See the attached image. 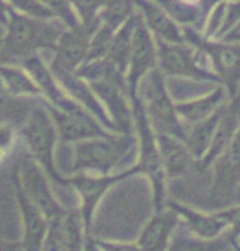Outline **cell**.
Wrapping results in <instances>:
<instances>
[{
    "label": "cell",
    "instance_id": "1",
    "mask_svg": "<svg viewBox=\"0 0 240 251\" xmlns=\"http://www.w3.org/2000/svg\"><path fill=\"white\" fill-rule=\"evenodd\" d=\"M136 145L133 134H108L76 142L71 173L109 175Z\"/></svg>",
    "mask_w": 240,
    "mask_h": 251
},
{
    "label": "cell",
    "instance_id": "2",
    "mask_svg": "<svg viewBox=\"0 0 240 251\" xmlns=\"http://www.w3.org/2000/svg\"><path fill=\"white\" fill-rule=\"evenodd\" d=\"M131 103L134 130H136L139 139V160L136 168L139 175L147 176L151 181L154 210H160L167 204V176H165L162 158H160L159 152L157 134L154 132L152 126L149 123L139 95L131 98Z\"/></svg>",
    "mask_w": 240,
    "mask_h": 251
},
{
    "label": "cell",
    "instance_id": "3",
    "mask_svg": "<svg viewBox=\"0 0 240 251\" xmlns=\"http://www.w3.org/2000/svg\"><path fill=\"white\" fill-rule=\"evenodd\" d=\"M5 26L7 36L2 39V46L7 57H27L41 48L54 49L57 38L61 36L56 28L46 23V20L27 17L10 8Z\"/></svg>",
    "mask_w": 240,
    "mask_h": 251
},
{
    "label": "cell",
    "instance_id": "4",
    "mask_svg": "<svg viewBox=\"0 0 240 251\" xmlns=\"http://www.w3.org/2000/svg\"><path fill=\"white\" fill-rule=\"evenodd\" d=\"M139 85H142V98H141L144 111H146L154 132L175 135L182 140L187 139V132L180 123L175 103L168 95L163 74L159 69H152Z\"/></svg>",
    "mask_w": 240,
    "mask_h": 251
},
{
    "label": "cell",
    "instance_id": "5",
    "mask_svg": "<svg viewBox=\"0 0 240 251\" xmlns=\"http://www.w3.org/2000/svg\"><path fill=\"white\" fill-rule=\"evenodd\" d=\"M183 33L185 41L193 44L198 51L204 54V57L211 61L219 83L229 90L231 98L236 97L240 92V44L208 39L189 26H185Z\"/></svg>",
    "mask_w": 240,
    "mask_h": 251
},
{
    "label": "cell",
    "instance_id": "6",
    "mask_svg": "<svg viewBox=\"0 0 240 251\" xmlns=\"http://www.w3.org/2000/svg\"><path fill=\"white\" fill-rule=\"evenodd\" d=\"M25 142L31 153V158L44 170L49 179L66 186V178L57 172L54 165V147L57 142V130L51 114L43 108H34L27 127L23 130Z\"/></svg>",
    "mask_w": 240,
    "mask_h": 251
},
{
    "label": "cell",
    "instance_id": "7",
    "mask_svg": "<svg viewBox=\"0 0 240 251\" xmlns=\"http://www.w3.org/2000/svg\"><path fill=\"white\" fill-rule=\"evenodd\" d=\"M133 175H139L136 165L133 168L126 170L123 173L116 175H92V173H77L71 178H66V186H71L79 196V212L82 215L87 232L90 233L93 215L97 212V207L103 196L108 193L109 188L123 181Z\"/></svg>",
    "mask_w": 240,
    "mask_h": 251
},
{
    "label": "cell",
    "instance_id": "8",
    "mask_svg": "<svg viewBox=\"0 0 240 251\" xmlns=\"http://www.w3.org/2000/svg\"><path fill=\"white\" fill-rule=\"evenodd\" d=\"M157 62L160 72L170 77H187L194 80H209L217 82L216 74L209 72L206 67L199 64L198 57L194 56L193 49L185 46V43H165L156 39Z\"/></svg>",
    "mask_w": 240,
    "mask_h": 251
},
{
    "label": "cell",
    "instance_id": "9",
    "mask_svg": "<svg viewBox=\"0 0 240 251\" xmlns=\"http://www.w3.org/2000/svg\"><path fill=\"white\" fill-rule=\"evenodd\" d=\"M17 176L25 194L41 210L48 220L62 217L66 214V209L54 198L48 181V175L44 173V170L33 158H27L20 163L17 170Z\"/></svg>",
    "mask_w": 240,
    "mask_h": 251
},
{
    "label": "cell",
    "instance_id": "10",
    "mask_svg": "<svg viewBox=\"0 0 240 251\" xmlns=\"http://www.w3.org/2000/svg\"><path fill=\"white\" fill-rule=\"evenodd\" d=\"M49 114L56 124L57 140H61V142H80V140L114 134L108 132L92 114L85 111L76 101L64 109L53 108Z\"/></svg>",
    "mask_w": 240,
    "mask_h": 251
},
{
    "label": "cell",
    "instance_id": "11",
    "mask_svg": "<svg viewBox=\"0 0 240 251\" xmlns=\"http://www.w3.org/2000/svg\"><path fill=\"white\" fill-rule=\"evenodd\" d=\"M157 62V49L156 39L151 31L146 28V25L137 17L136 26L133 33V48L129 54V62L126 69V85L129 98H134L137 95L139 83L146 75L156 69Z\"/></svg>",
    "mask_w": 240,
    "mask_h": 251
},
{
    "label": "cell",
    "instance_id": "12",
    "mask_svg": "<svg viewBox=\"0 0 240 251\" xmlns=\"http://www.w3.org/2000/svg\"><path fill=\"white\" fill-rule=\"evenodd\" d=\"M90 87L98 97L100 103L103 104L105 111L108 113L109 121L113 123L118 134H133L134 121L133 109L129 108L126 95V82H116V80H92Z\"/></svg>",
    "mask_w": 240,
    "mask_h": 251
},
{
    "label": "cell",
    "instance_id": "13",
    "mask_svg": "<svg viewBox=\"0 0 240 251\" xmlns=\"http://www.w3.org/2000/svg\"><path fill=\"white\" fill-rule=\"evenodd\" d=\"M98 23L95 25H82L71 28L67 33L61 34L54 46V64L53 67L76 72L79 67H82L87 61L90 39L95 29L98 28Z\"/></svg>",
    "mask_w": 240,
    "mask_h": 251
},
{
    "label": "cell",
    "instance_id": "14",
    "mask_svg": "<svg viewBox=\"0 0 240 251\" xmlns=\"http://www.w3.org/2000/svg\"><path fill=\"white\" fill-rule=\"evenodd\" d=\"M213 199H224L236 194L240 184V126L227 147L213 163Z\"/></svg>",
    "mask_w": 240,
    "mask_h": 251
},
{
    "label": "cell",
    "instance_id": "15",
    "mask_svg": "<svg viewBox=\"0 0 240 251\" xmlns=\"http://www.w3.org/2000/svg\"><path fill=\"white\" fill-rule=\"evenodd\" d=\"M13 184H15V198H17V204L20 209V215H22V225H23V235L20 243H22L23 251H41L43 238L44 233H46L49 220L44 217L41 210L25 194L22 184L18 181L17 172L13 173Z\"/></svg>",
    "mask_w": 240,
    "mask_h": 251
},
{
    "label": "cell",
    "instance_id": "16",
    "mask_svg": "<svg viewBox=\"0 0 240 251\" xmlns=\"http://www.w3.org/2000/svg\"><path fill=\"white\" fill-rule=\"evenodd\" d=\"M180 224L182 222L178 214L168 205L160 210H154V215L144 225L136 243L142 251H167Z\"/></svg>",
    "mask_w": 240,
    "mask_h": 251
},
{
    "label": "cell",
    "instance_id": "17",
    "mask_svg": "<svg viewBox=\"0 0 240 251\" xmlns=\"http://www.w3.org/2000/svg\"><path fill=\"white\" fill-rule=\"evenodd\" d=\"M170 209H173L178 214L180 222H182L183 228L198 238L213 240L227 233V222L222 217L221 212H201L198 209L188 207L185 204L173 202V201H167Z\"/></svg>",
    "mask_w": 240,
    "mask_h": 251
},
{
    "label": "cell",
    "instance_id": "18",
    "mask_svg": "<svg viewBox=\"0 0 240 251\" xmlns=\"http://www.w3.org/2000/svg\"><path fill=\"white\" fill-rule=\"evenodd\" d=\"M239 126H240V92L232 98L231 104H226L208 152L203 155V158L199 160V162H196L198 168L201 170V172L213 167L216 158L222 153V150L226 149L227 144L232 140L234 134L237 132Z\"/></svg>",
    "mask_w": 240,
    "mask_h": 251
},
{
    "label": "cell",
    "instance_id": "19",
    "mask_svg": "<svg viewBox=\"0 0 240 251\" xmlns=\"http://www.w3.org/2000/svg\"><path fill=\"white\" fill-rule=\"evenodd\" d=\"M141 10V20L146 28L154 34V38L165 43H185L182 29L178 28L177 22L160 7L156 0H134Z\"/></svg>",
    "mask_w": 240,
    "mask_h": 251
},
{
    "label": "cell",
    "instance_id": "20",
    "mask_svg": "<svg viewBox=\"0 0 240 251\" xmlns=\"http://www.w3.org/2000/svg\"><path fill=\"white\" fill-rule=\"evenodd\" d=\"M157 145L167 179L185 176L194 162L185 140L175 137V135L157 134Z\"/></svg>",
    "mask_w": 240,
    "mask_h": 251
},
{
    "label": "cell",
    "instance_id": "21",
    "mask_svg": "<svg viewBox=\"0 0 240 251\" xmlns=\"http://www.w3.org/2000/svg\"><path fill=\"white\" fill-rule=\"evenodd\" d=\"M23 67L31 75V78L34 80V83L38 85L41 95H44V97L53 103V108L64 109L74 101V100L69 98L67 93L61 88V85L57 83L56 77H54L53 70L43 62L41 57L34 56V54L27 56L23 61Z\"/></svg>",
    "mask_w": 240,
    "mask_h": 251
},
{
    "label": "cell",
    "instance_id": "22",
    "mask_svg": "<svg viewBox=\"0 0 240 251\" xmlns=\"http://www.w3.org/2000/svg\"><path fill=\"white\" fill-rule=\"evenodd\" d=\"M226 104V88L222 85H219L206 95L189 101H180L175 103V109L177 114L187 123H199L208 116H211L214 111H217L219 108Z\"/></svg>",
    "mask_w": 240,
    "mask_h": 251
},
{
    "label": "cell",
    "instance_id": "23",
    "mask_svg": "<svg viewBox=\"0 0 240 251\" xmlns=\"http://www.w3.org/2000/svg\"><path fill=\"white\" fill-rule=\"evenodd\" d=\"M137 17L139 15L133 13L131 17L114 31L111 46H109L107 57H105L121 74H126V69H128L129 54H131V48H133V33H134V26H136Z\"/></svg>",
    "mask_w": 240,
    "mask_h": 251
},
{
    "label": "cell",
    "instance_id": "24",
    "mask_svg": "<svg viewBox=\"0 0 240 251\" xmlns=\"http://www.w3.org/2000/svg\"><path fill=\"white\" fill-rule=\"evenodd\" d=\"M224 108H226V104H222L217 111H214L211 116H208L206 119H203V121H199V123H194L191 130L187 134L185 144H187V147L189 150V153H191V157L194 158V162H199V160L203 158V155L208 152Z\"/></svg>",
    "mask_w": 240,
    "mask_h": 251
},
{
    "label": "cell",
    "instance_id": "25",
    "mask_svg": "<svg viewBox=\"0 0 240 251\" xmlns=\"http://www.w3.org/2000/svg\"><path fill=\"white\" fill-rule=\"evenodd\" d=\"M227 248H231V238L227 233L213 240L198 238L187 232L183 225L180 224L167 251H224Z\"/></svg>",
    "mask_w": 240,
    "mask_h": 251
},
{
    "label": "cell",
    "instance_id": "26",
    "mask_svg": "<svg viewBox=\"0 0 240 251\" xmlns=\"http://www.w3.org/2000/svg\"><path fill=\"white\" fill-rule=\"evenodd\" d=\"M0 80H2L5 90L13 97H34L41 95L38 85L34 83L25 69L13 67V65L0 64Z\"/></svg>",
    "mask_w": 240,
    "mask_h": 251
},
{
    "label": "cell",
    "instance_id": "27",
    "mask_svg": "<svg viewBox=\"0 0 240 251\" xmlns=\"http://www.w3.org/2000/svg\"><path fill=\"white\" fill-rule=\"evenodd\" d=\"M175 22L183 25H194L203 22L201 10L196 3H187L183 0H156Z\"/></svg>",
    "mask_w": 240,
    "mask_h": 251
},
{
    "label": "cell",
    "instance_id": "28",
    "mask_svg": "<svg viewBox=\"0 0 240 251\" xmlns=\"http://www.w3.org/2000/svg\"><path fill=\"white\" fill-rule=\"evenodd\" d=\"M134 0H105L102 8V23L116 29L133 15Z\"/></svg>",
    "mask_w": 240,
    "mask_h": 251
},
{
    "label": "cell",
    "instance_id": "29",
    "mask_svg": "<svg viewBox=\"0 0 240 251\" xmlns=\"http://www.w3.org/2000/svg\"><path fill=\"white\" fill-rule=\"evenodd\" d=\"M69 3L80 23L95 25L98 23V13L102 12L105 0H69Z\"/></svg>",
    "mask_w": 240,
    "mask_h": 251
},
{
    "label": "cell",
    "instance_id": "30",
    "mask_svg": "<svg viewBox=\"0 0 240 251\" xmlns=\"http://www.w3.org/2000/svg\"><path fill=\"white\" fill-rule=\"evenodd\" d=\"M7 2L12 3V7L17 8L18 13L27 15V17L38 18V20H51L56 17L39 0H7Z\"/></svg>",
    "mask_w": 240,
    "mask_h": 251
},
{
    "label": "cell",
    "instance_id": "31",
    "mask_svg": "<svg viewBox=\"0 0 240 251\" xmlns=\"http://www.w3.org/2000/svg\"><path fill=\"white\" fill-rule=\"evenodd\" d=\"M61 219H53L48 222L46 233H44L41 251H66L62 240V232H61Z\"/></svg>",
    "mask_w": 240,
    "mask_h": 251
},
{
    "label": "cell",
    "instance_id": "32",
    "mask_svg": "<svg viewBox=\"0 0 240 251\" xmlns=\"http://www.w3.org/2000/svg\"><path fill=\"white\" fill-rule=\"evenodd\" d=\"M44 7H48L56 17L62 18V22L69 25V28H76L80 25L76 12L72 10L69 0H39Z\"/></svg>",
    "mask_w": 240,
    "mask_h": 251
},
{
    "label": "cell",
    "instance_id": "33",
    "mask_svg": "<svg viewBox=\"0 0 240 251\" xmlns=\"http://www.w3.org/2000/svg\"><path fill=\"white\" fill-rule=\"evenodd\" d=\"M239 20H240V0H226V3H224V12H222L221 28H219L217 36L214 39H219L221 36H224V34H226Z\"/></svg>",
    "mask_w": 240,
    "mask_h": 251
},
{
    "label": "cell",
    "instance_id": "34",
    "mask_svg": "<svg viewBox=\"0 0 240 251\" xmlns=\"http://www.w3.org/2000/svg\"><path fill=\"white\" fill-rule=\"evenodd\" d=\"M219 212H221V215L227 222V227H229L227 235H229V238H231V242L240 238V204L222 209V210H219Z\"/></svg>",
    "mask_w": 240,
    "mask_h": 251
},
{
    "label": "cell",
    "instance_id": "35",
    "mask_svg": "<svg viewBox=\"0 0 240 251\" xmlns=\"http://www.w3.org/2000/svg\"><path fill=\"white\" fill-rule=\"evenodd\" d=\"M100 251H142L141 247L134 242H113V240H93Z\"/></svg>",
    "mask_w": 240,
    "mask_h": 251
},
{
    "label": "cell",
    "instance_id": "36",
    "mask_svg": "<svg viewBox=\"0 0 240 251\" xmlns=\"http://www.w3.org/2000/svg\"><path fill=\"white\" fill-rule=\"evenodd\" d=\"M15 140H17V135H15V130L12 126L0 124V150H2L5 155L13 149Z\"/></svg>",
    "mask_w": 240,
    "mask_h": 251
},
{
    "label": "cell",
    "instance_id": "37",
    "mask_svg": "<svg viewBox=\"0 0 240 251\" xmlns=\"http://www.w3.org/2000/svg\"><path fill=\"white\" fill-rule=\"evenodd\" d=\"M216 41H224V43H236V44H240V20L234 25V26L229 29V31L221 36Z\"/></svg>",
    "mask_w": 240,
    "mask_h": 251
},
{
    "label": "cell",
    "instance_id": "38",
    "mask_svg": "<svg viewBox=\"0 0 240 251\" xmlns=\"http://www.w3.org/2000/svg\"><path fill=\"white\" fill-rule=\"evenodd\" d=\"M219 2H222V0H199V3H201V5H198V7H199V10H201L203 22H204V18H206V15H208L209 10H211L214 5L219 3Z\"/></svg>",
    "mask_w": 240,
    "mask_h": 251
},
{
    "label": "cell",
    "instance_id": "39",
    "mask_svg": "<svg viewBox=\"0 0 240 251\" xmlns=\"http://www.w3.org/2000/svg\"><path fill=\"white\" fill-rule=\"evenodd\" d=\"M0 251H23V247L20 242H5L0 240Z\"/></svg>",
    "mask_w": 240,
    "mask_h": 251
},
{
    "label": "cell",
    "instance_id": "40",
    "mask_svg": "<svg viewBox=\"0 0 240 251\" xmlns=\"http://www.w3.org/2000/svg\"><path fill=\"white\" fill-rule=\"evenodd\" d=\"M7 15H8V7L5 3V0H0V23H7Z\"/></svg>",
    "mask_w": 240,
    "mask_h": 251
},
{
    "label": "cell",
    "instance_id": "41",
    "mask_svg": "<svg viewBox=\"0 0 240 251\" xmlns=\"http://www.w3.org/2000/svg\"><path fill=\"white\" fill-rule=\"evenodd\" d=\"M83 251H100L98 250V247L95 245V242H93V238H87V242H85V247H83Z\"/></svg>",
    "mask_w": 240,
    "mask_h": 251
},
{
    "label": "cell",
    "instance_id": "42",
    "mask_svg": "<svg viewBox=\"0 0 240 251\" xmlns=\"http://www.w3.org/2000/svg\"><path fill=\"white\" fill-rule=\"evenodd\" d=\"M7 54H5V51H3V46H2V41H0V64H3L5 61H7Z\"/></svg>",
    "mask_w": 240,
    "mask_h": 251
},
{
    "label": "cell",
    "instance_id": "43",
    "mask_svg": "<svg viewBox=\"0 0 240 251\" xmlns=\"http://www.w3.org/2000/svg\"><path fill=\"white\" fill-rule=\"evenodd\" d=\"M231 248H232L234 251H240V245H239L237 242H231Z\"/></svg>",
    "mask_w": 240,
    "mask_h": 251
},
{
    "label": "cell",
    "instance_id": "44",
    "mask_svg": "<svg viewBox=\"0 0 240 251\" xmlns=\"http://www.w3.org/2000/svg\"><path fill=\"white\" fill-rule=\"evenodd\" d=\"M236 196H237V199L240 201V184H239V188H237V191H236Z\"/></svg>",
    "mask_w": 240,
    "mask_h": 251
},
{
    "label": "cell",
    "instance_id": "45",
    "mask_svg": "<svg viewBox=\"0 0 240 251\" xmlns=\"http://www.w3.org/2000/svg\"><path fill=\"white\" fill-rule=\"evenodd\" d=\"M3 157H5V153L2 152V150H0V162H2V160H3Z\"/></svg>",
    "mask_w": 240,
    "mask_h": 251
},
{
    "label": "cell",
    "instance_id": "46",
    "mask_svg": "<svg viewBox=\"0 0 240 251\" xmlns=\"http://www.w3.org/2000/svg\"><path fill=\"white\" fill-rule=\"evenodd\" d=\"M234 242H237V243L240 245V238H237V240H234Z\"/></svg>",
    "mask_w": 240,
    "mask_h": 251
},
{
    "label": "cell",
    "instance_id": "47",
    "mask_svg": "<svg viewBox=\"0 0 240 251\" xmlns=\"http://www.w3.org/2000/svg\"><path fill=\"white\" fill-rule=\"evenodd\" d=\"M2 103H3V100H2V98H0V104H2Z\"/></svg>",
    "mask_w": 240,
    "mask_h": 251
}]
</instances>
